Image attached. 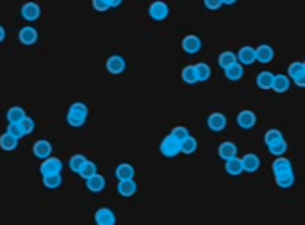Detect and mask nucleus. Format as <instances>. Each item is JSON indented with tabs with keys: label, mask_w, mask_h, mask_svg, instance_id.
Wrapping results in <instances>:
<instances>
[{
	"label": "nucleus",
	"mask_w": 305,
	"mask_h": 225,
	"mask_svg": "<svg viewBox=\"0 0 305 225\" xmlns=\"http://www.w3.org/2000/svg\"><path fill=\"white\" fill-rule=\"evenodd\" d=\"M271 170L275 175V182H277L278 188L282 190H287L294 184V170L293 165L287 158H277L271 165Z\"/></svg>",
	"instance_id": "f257e3e1"
},
{
	"label": "nucleus",
	"mask_w": 305,
	"mask_h": 225,
	"mask_svg": "<svg viewBox=\"0 0 305 225\" xmlns=\"http://www.w3.org/2000/svg\"><path fill=\"white\" fill-rule=\"evenodd\" d=\"M88 115H90V109L84 102H73L70 107H68V115H66V122L68 125L75 127H83L84 123L88 122Z\"/></svg>",
	"instance_id": "f03ea898"
},
{
	"label": "nucleus",
	"mask_w": 305,
	"mask_h": 225,
	"mask_svg": "<svg viewBox=\"0 0 305 225\" xmlns=\"http://www.w3.org/2000/svg\"><path fill=\"white\" fill-rule=\"evenodd\" d=\"M180 145H182V143L170 134V136H166V138L163 139L159 150H161V154L165 156V158H175V156L182 154V146H180Z\"/></svg>",
	"instance_id": "7ed1b4c3"
},
{
	"label": "nucleus",
	"mask_w": 305,
	"mask_h": 225,
	"mask_svg": "<svg viewBox=\"0 0 305 225\" xmlns=\"http://www.w3.org/2000/svg\"><path fill=\"white\" fill-rule=\"evenodd\" d=\"M63 172V161L59 158H48L45 161H41V166H39V174L43 177H48V175H61Z\"/></svg>",
	"instance_id": "20e7f679"
},
{
	"label": "nucleus",
	"mask_w": 305,
	"mask_h": 225,
	"mask_svg": "<svg viewBox=\"0 0 305 225\" xmlns=\"http://www.w3.org/2000/svg\"><path fill=\"white\" fill-rule=\"evenodd\" d=\"M148 15L152 20L156 22H165L166 18H168L170 15V8L166 2H161V0H157V2H152L148 8Z\"/></svg>",
	"instance_id": "39448f33"
},
{
	"label": "nucleus",
	"mask_w": 305,
	"mask_h": 225,
	"mask_svg": "<svg viewBox=\"0 0 305 225\" xmlns=\"http://www.w3.org/2000/svg\"><path fill=\"white\" fill-rule=\"evenodd\" d=\"M32 152L38 159L45 161V159L52 158V143L47 139H38V141L32 145Z\"/></svg>",
	"instance_id": "423d86ee"
},
{
	"label": "nucleus",
	"mask_w": 305,
	"mask_h": 225,
	"mask_svg": "<svg viewBox=\"0 0 305 225\" xmlns=\"http://www.w3.org/2000/svg\"><path fill=\"white\" fill-rule=\"evenodd\" d=\"M95 223L97 225H116V214L109 207H100L95 213Z\"/></svg>",
	"instance_id": "0eeeda50"
},
{
	"label": "nucleus",
	"mask_w": 305,
	"mask_h": 225,
	"mask_svg": "<svg viewBox=\"0 0 305 225\" xmlns=\"http://www.w3.org/2000/svg\"><path fill=\"white\" fill-rule=\"evenodd\" d=\"M238 61H239V64H243V66H250V64H254L255 61H257V52H255V48L250 47V45L241 47L238 52Z\"/></svg>",
	"instance_id": "6e6552de"
},
{
	"label": "nucleus",
	"mask_w": 305,
	"mask_h": 225,
	"mask_svg": "<svg viewBox=\"0 0 305 225\" xmlns=\"http://www.w3.org/2000/svg\"><path fill=\"white\" fill-rule=\"evenodd\" d=\"M39 34L38 31H36L34 27H31V25H25V27L20 29L18 32V40L22 45H27V47H31V45H34L36 41H38Z\"/></svg>",
	"instance_id": "1a4fd4ad"
},
{
	"label": "nucleus",
	"mask_w": 305,
	"mask_h": 225,
	"mask_svg": "<svg viewBox=\"0 0 305 225\" xmlns=\"http://www.w3.org/2000/svg\"><path fill=\"white\" fill-rule=\"evenodd\" d=\"M236 122H238V125L241 127V129L248 130V129H254V127H255V123H257V116H255L254 111L245 109V111H241V113L238 115Z\"/></svg>",
	"instance_id": "9d476101"
},
{
	"label": "nucleus",
	"mask_w": 305,
	"mask_h": 225,
	"mask_svg": "<svg viewBox=\"0 0 305 225\" xmlns=\"http://www.w3.org/2000/svg\"><path fill=\"white\" fill-rule=\"evenodd\" d=\"M106 68H107V71H109V73L120 75V73H123V71H125L127 63H125V59H123L121 55H111L109 59L106 61Z\"/></svg>",
	"instance_id": "9b49d317"
},
{
	"label": "nucleus",
	"mask_w": 305,
	"mask_h": 225,
	"mask_svg": "<svg viewBox=\"0 0 305 225\" xmlns=\"http://www.w3.org/2000/svg\"><path fill=\"white\" fill-rule=\"evenodd\" d=\"M22 18L27 22H36L39 20V16H41V8H39L36 2H27V4L22 6Z\"/></svg>",
	"instance_id": "f8f14e48"
},
{
	"label": "nucleus",
	"mask_w": 305,
	"mask_h": 225,
	"mask_svg": "<svg viewBox=\"0 0 305 225\" xmlns=\"http://www.w3.org/2000/svg\"><path fill=\"white\" fill-rule=\"evenodd\" d=\"M200 48H202V40H200L196 34H188L182 40V50L186 52V54H198Z\"/></svg>",
	"instance_id": "ddd939ff"
},
{
	"label": "nucleus",
	"mask_w": 305,
	"mask_h": 225,
	"mask_svg": "<svg viewBox=\"0 0 305 225\" xmlns=\"http://www.w3.org/2000/svg\"><path fill=\"white\" fill-rule=\"evenodd\" d=\"M118 181H134V175H136V168H134L130 163H120L114 170Z\"/></svg>",
	"instance_id": "4468645a"
},
{
	"label": "nucleus",
	"mask_w": 305,
	"mask_h": 225,
	"mask_svg": "<svg viewBox=\"0 0 305 225\" xmlns=\"http://www.w3.org/2000/svg\"><path fill=\"white\" fill-rule=\"evenodd\" d=\"M207 127L214 132H221L225 127H227V116L223 113H212L207 118Z\"/></svg>",
	"instance_id": "2eb2a0df"
},
{
	"label": "nucleus",
	"mask_w": 305,
	"mask_h": 225,
	"mask_svg": "<svg viewBox=\"0 0 305 225\" xmlns=\"http://www.w3.org/2000/svg\"><path fill=\"white\" fill-rule=\"evenodd\" d=\"M218 156L223 161H231V159L238 158V146L232 141H223L221 145L218 146Z\"/></svg>",
	"instance_id": "dca6fc26"
},
{
	"label": "nucleus",
	"mask_w": 305,
	"mask_h": 225,
	"mask_svg": "<svg viewBox=\"0 0 305 225\" xmlns=\"http://www.w3.org/2000/svg\"><path fill=\"white\" fill-rule=\"evenodd\" d=\"M241 163H243V170L248 172V174H254V172H257L259 166H261V159H259V156L250 154V152L243 156Z\"/></svg>",
	"instance_id": "f3484780"
},
{
	"label": "nucleus",
	"mask_w": 305,
	"mask_h": 225,
	"mask_svg": "<svg viewBox=\"0 0 305 225\" xmlns=\"http://www.w3.org/2000/svg\"><path fill=\"white\" fill-rule=\"evenodd\" d=\"M255 52H257V61L262 64L271 63L275 57V50L271 45H259V47L255 48Z\"/></svg>",
	"instance_id": "a211bd4d"
},
{
	"label": "nucleus",
	"mask_w": 305,
	"mask_h": 225,
	"mask_svg": "<svg viewBox=\"0 0 305 225\" xmlns=\"http://www.w3.org/2000/svg\"><path fill=\"white\" fill-rule=\"evenodd\" d=\"M116 190L123 198H130V197H134V195H136L137 184H136V181H120V182H118V186H116Z\"/></svg>",
	"instance_id": "6ab92c4d"
},
{
	"label": "nucleus",
	"mask_w": 305,
	"mask_h": 225,
	"mask_svg": "<svg viewBox=\"0 0 305 225\" xmlns=\"http://www.w3.org/2000/svg\"><path fill=\"white\" fill-rule=\"evenodd\" d=\"M6 118H8V123H22L25 118H27V115H25L24 107L20 106H13L8 109V115H6Z\"/></svg>",
	"instance_id": "aec40b11"
},
{
	"label": "nucleus",
	"mask_w": 305,
	"mask_h": 225,
	"mask_svg": "<svg viewBox=\"0 0 305 225\" xmlns=\"http://www.w3.org/2000/svg\"><path fill=\"white\" fill-rule=\"evenodd\" d=\"M86 188L90 191H93V193H100V191H104V188H106V177L100 174L93 175V177L86 181Z\"/></svg>",
	"instance_id": "412c9836"
},
{
	"label": "nucleus",
	"mask_w": 305,
	"mask_h": 225,
	"mask_svg": "<svg viewBox=\"0 0 305 225\" xmlns=\"http://www.w3.org/2000/svg\"><path fill=\"white\" fill-rule=\"evenodd\" d=\"M236 63H238V54H234V52L225 50V52H221V54H219L218 64L223 68V70H227V68L234 66Z\"/></svg>",
	"instance_id": "4be33fe9"
},
{
	"label": "nucleus",
	"mask_w": 305,
	"mask_h": 225,
	"mask_svg": "<svg viewBox=\"0 0 305 225\" xmlns=\"http://www.w3.org/2000/svg\"><path fill=\"white\" fill-rule=\"evenodd\" d=\"M273 81H275V75L271 73V71H261V73L257 75V86L264 91L273 90Z\"/></svg>",
	"instance_id": "5701e85b"
},
{
	"label": "nucleus",
	"mask_w": 305,
	"mask_h": 225,
	"mask_svg": "<svg viewBox=\"0 0 305 225\" xmlns=\"http://www.w3.org/2000/svg\"><path fill=\"white\" fill-rule=\"evenodd\" d=\"M289 84H291V79L287 77V75H284V73L275 75L273 91H275V93H286V91L289 90Z\"/></svg>",
	"instance_id": "b1692460"
},
{
	"label": "nucleus",
	"mask_w": 305,
	"mask_h": 225,
	"mask_svg": "<svg viewBox=\"0 0 305 225\" xmlns=\"http://www.w3.org/2000/svg\"><path fill=\"white\" fill-rule=\"evenodd\" d=\"M195 71H196V81H198V83H205V81L211 79L212 75V70L207 63H196Z\"/></svg>",
	"instance_id": "393cba45"
},
{
	"label": "nucleus",
	"mask_w": 305,
	"mask_h": 225,
	"mask_svg": "<svg viewBox=\"0 0 305 225\" xmlns=\"http://www.w3.org/2000/svg\"><path fill=\"white\" fill-rule=\"evenodd\" d=\"M225 170H227L228 175H234V177H238V175H241L243 172V163H241V158H234L231 159V161H225Z\"/></svg>",
	"instance_id": "a878e982"
},
{
	"label": "nucleus",
	"mask_w": 305,
	"mask_h": 225,
	"mask_svg": "<svg viewBox=\"0 0 305 225\" xmlns=\"http://www.w3.org/2000/svg\"><path fill=\"white\" fill-rule=\"evenodd\" d=\"M0 148L4 150V152H13V150L18 148V139L13 138L8 132H4V134L0 136Z\"/></svg>",
	"instance_id": "bb28decb"
},
{
	"label": "nucleus",
	"mask_w": 305,
	"mask_h": 225,
	"mask_svg": "<svg viewBox=\"0 0 305 225\" xmlns=\"http://www.w3.org/2000/svg\"><path fill=\"white\" fill-rule=\"evenodd\" d=\"M88 158L84 154H73L70 158V163H68V166H70V170L73 172V174H81V170H83V166L86 165Z\"/></svg>",
	"instance_id": "cd10ccee"
},
{
	"label": "nucleus",
	"mask_w": 305,
	"mask_h": 225,
	"mask_svg": "<svg viewBox=\"0 0 305 225\" xmlns=\"http://www.w3.org/2000/svg\"><path fill=\"white\" fill-rule=\"evenodd\" d=\"M243 73H245V68H243V64H239V63H236L234 66H231V68L225 70V77H227L228 81H232V83L241 81Z\"/></svg>",
	"instance_id": "c85d7f7f"
},
{
	"label": "nucleus",
	"mask_w": 305,
	"mask_h": 225,
	"mask_svg": "<svg viewBox=\"0 0 305 225\" xmlns=\"http://www.w3.org/2000/svg\"><path fill=\"white\" fill-rule=\"evenodd\" d=\"M305 73V66L303 63H300V61H294V63H291L289 66H287V77L293 81L300 79L301 75Z\"/></svg>",
	"instance_id": "c756f323"
},
{
	"label": "nucleus",
	"mask_w": 305,
	"mask_h": 225,
	"mask_svg": "<svg viewBox=\"0 0 305 225\" xmlns=\"http://www.w3.org/2000/svg\"><path fill=\"white\" fill-rule=\"evenodd\" d=\"M280 141H284V134H282V130L270 129L266 134H264V143H266L268 146L277 145V143H280Z\"/></svg>",
	"instance_id": "7c9ffc66"
},
{
	"label": "nucleus",
	"mask_w": 305,
	"mask_h": 225,
	"mask_svg": "<svg viewBox=\"0 0 305 225\" xmlns=\"http://www.w3.org/2000/svg\"><path fill=\"white\" fill-rule=\"evenodd\" d=\"M98 174V166L95 165L93 161H90V159H88L86 161V165L83 166V170H81V177L84 179V181H88V179H91L93 177V175H97Z\"/></svg>",
	"instance_id": "2f4dec72"
},
{
	"label": "nucleus",
	"mask_w": 305,
	"mask_h": 225,
	"mask_svg": "<svg viewBox=\"0 0 305 225\" xmlns=\"http://www.w3.org/2000/svg\"><path fill=\"white\" fill-rule=\"evenodd\" d=\"M182 154L186 156H191L196 152V148H198V141H196V138H193V136H189L186 141H182Z\"/></svg>",
	"instance_id": "473e14b6"
},
{
	"label": "nucleus",
	"mask_w": 305,
	"mask_h": 225,
	"mask_svg": "<svg viewBox=\"0 0 305 225\" xmlns=\"http://www.w3.org/2000/svg\"><path fill=\"white\" fill-rule=\"evenodd\" d=\"M118 6H121V2H106V0H93V8H95V11H98V13H106V11H109L111 8H118Z\"/></svg>",
	"instance_id": "72a5a7b5"
},
{
	"label": "nucleus",
	"mask_w": 305,
	"mask_h": 225,
	"mask_svg": "<svg viewBox=\"0 0 305 225\" xmlns=\"http://www.w3.org/2000/svg\"><path fill=\"white\" fill-rule=\"evenodd\" d=\"M182 81H184L186 84H196V83H198V81H196L195 64H189V66H186L184 70H182Z\"/></svg>",
	"instance_id": "f704fd0d"
},
{
	"label": "nucleus",
	"mask_w": 305,
	"mask_h": 225,
	"mask_svg": "<svg viewBox=\"0 0 305 225\" xmlns=\"http://www.w3.org/2000/svg\"><path fill=\"white\" fill-rule=\"evenodd\" d=\"M61 184H63V177H61V175H48V177H43V186L48 188V190H57Z\"/></svg>",
	"instance_id": "c9c22d12"
},
{
	"label": "nucleus",
	"mask_w": 305,
	"mask_h": 225,
	"mask_svg": "<svg viewBox=\"0 0 305 225\" xmlns=\"http://www.w3.org/2000/svg\"><path fill=\"white\" fill-rule=\"evenodd\" d=\"M268 150H270V154L275 156V158H284V154L287 152V141L284 139V141L277 143V145L268 146Z\"/></svg>",
	"instance_id": "e433bc0d"
},
{
	"label": "nucleus",
	"mask_w": 305,
	"mask_h": 225,
	"mask_svg": "<svg viewBox=\"0 0 305 225\" xmlns=\"http://www.w3.org/2000/svg\"><path fill=\"white\" fill-rule=\"evenodd\" d=\"M6 132H8V134H11L13 138H16L18 141L25 136L24 129H22V123H8V129H6Z\"/></svg>",
	"instance_id": "4c0bfd02"
},
{
	"label": "nucleus",
	"mask_w": 305,
	"mask_h": 225,
	"mask_svg": "<svg viewBox=\"0 0 305 225\" xmlns=\"http://www.w3.org/2000/svg\"><path fill=\"white\" fill-rule=\"evenodd\" d=\"M172 136H173L175 139H179L180 143H182V141H186V139H188L191 134H189V130L186 129V127L179 125V127H175V129L172 130Z\"/></svg>",
	"instance_id": "58836bf2"
},
{
	"label": "nucleus",
	"mask_w": 305,
	"mask_h": 225,
	"mask_svg": "<svg viewBox=\"0 0 305 225\" xmlns=\"http://www.w3.org/2000/svg\"><path fill=\"white\" fill-rule=\"evenodd\" d=\"M22 129H24L25 136H27V134H32V132H34V129H36L34 120H32L31 116H27V118H25L24 122H22Z\"/></svg>",
	"instance_id": "ea45409f"
},
{
	"label": "nucleus",
	"mask_w": 305,
	"mask_h": 225,
	"mask_svg": "<svg viewBox=\"0 0 305 225\" xmlns=\"http://www.w3.org/2000/svg\"><path fill=\"white\" fill-rule=\"evenodd\" d=\"M203 6H205L207 9H211V11H216V9H221L223 2H218V0H205Z\"/></svg>",
	"instance_id": "a19ab883"
},
{
	"label": "nucleus",
	"mask_w": 305,
	"mask_h": 225,
	"mask_svg": "<svg viewBox=\"0 0 305 225\" xmlns=\"http://www.w3.org/2000/svg\"><path fill=\"white\" fill-rule=\"evenodd\" d=\"M294 84H296V86H300V88H305V73L301 75L300 79H296V81H294Z\"/></svg>",
	"instance_id": "79ce46f5"
},
{
	"label": "nucleus",
	"mask_w": 305,
	"mask_h": 225,
	"mask_svg": "<svg viewBox=\"0 0 305 225\" xmlns=\"http://www.w3.org/2000/svg\"><path fill=\"white\" fill-rule=\"evenodd\" d=\"M4 40H6V29L0 25V43H2Z\"/></svg>",
	"instance_id": "37998d69"
},
{
	"label": "nucleus",
	"mask_w": 305,
	"mask_h": 225,
	"mask_svg": "<svg viewBox=\"0 0 305 225\" xmlns=\"http://www.w3.org/2000/svg\"><path fill=\"white\" fill-rule=\"evenodd\" d=\"M303 66H305V61H303Z\"/></svg>",
	"instance_id": "c03bdc74"
}]
</instances>
